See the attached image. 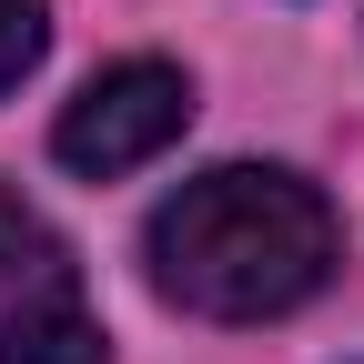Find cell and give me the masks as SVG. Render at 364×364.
<instances>
[{
  "label": "cell",
  "instance_id": "1",
  "mask_svg": "<svg viewBox=\"0 0 364 364\" xmlns=\"http://www.w3.org/2000/svg\"><path fill=\"white\" fill-rule=\"evenodd\" d=\"M334 263H344V213L324 203V182L284 162H213L142 223L152 294L203 324H273L324 294Z\"/></svg>",
  "mask_w": 364,
  "mask_h": 364
},
{
  "label": "cell",
  "instance_id": "2",
  "mask_svg": "<svg viewBox=\"0 0 364 364\" xmlns=\"http://www.w3.org/2000/svg\"><path fill=\"white\" fill-rule=\"evenodd\" d=\"M0 364H112L71 243L0 182Z\"/></svg>",
  "mask_w": 364,
  "mask_h": 364
},
{
  "label": "cell",
  "instance_id": "3",
  "mask_svg": "<svg viewBox=\"0 0 364 364\" xmlns=\"http://www.w3.org/2000/svg\"><path fill=\"white\" fill-rule=\"evenodd\" d=\"M182 122H193V81H182L172 61H112V71L51 122V152H61L81 182H112V172L162 162V152L182 142Z\"/></svg>",
  "mask_w": 364,
  "mask_h": 364
},
{
  "label": "cell",
  "instance_id": "4",
  "mask_svg": "<svg viewBox=\"0 0 364 364\" xmlns=\"http://www.w3.org/2000/svg\"><path fill=\"white\" fill-rule=\"evenodd\" d=\"M41 51H51V11L41 0H0V91H21L41 71Z\"/></svg>",
  "mask_w": 364,
  "mask_h": 364
}]
</instances>
